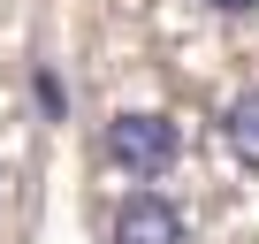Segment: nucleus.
Returning <instances> with one entry per match:
<instances>
[{
  "mask_svg": "<svg viewBox=\"0 0 259 244\" xmlns=\"http://www.w3.org/2000/svg\"><path fill=\"white\" fill-rule=\"evenodd\" d=\"M206 8H221V16H251L259 0H206Z\"/></svg>",
  "mask_w": 259,
  "mask_h": 244,
  "instance_id": "5",
  "label": "nucleus"
},
{
  "mask_svg": "<svg viewBox=\"0 0 259 244\" xmlns=\"http://www.w3.org/2000/svg\"><path fill=\"white\" fill-rule=\"evenodd\" d=\"M221 145H229L244 168H259V92H236V99L221 107Z\"/></svg>",
  "mask_w": 259,
  "mask_h": 244,
  "instance_id": "3",
  "label": "nucleus"
},
{
  "mask_svg": "<svg viewBox=\"0 0 259 244\" xmlns=\"http://www.w3.org/2000/svg\"><path fill=\"white\" fill-rule=\"evenodd\" d=\"M176 153H183V130H176L168 114H153V107H122L99 130V160L122 168V176H168Z\"/></svg>",
  "mask_w": 259,
  "mask_h": 244,
  "instance_id": "1",
  "label": "nucleus"
},
{
  "mask_svg": "<svg viewBox=\"0 0 259 244\" xmlns=\"http://www.w3.org/2000/svg\"><path fill=\"white\" fill-rule=\"evenodd\" d=\"M31 92L46 99V114H61V76H54V69H38V76H31Z\"/></svg>",
  "mask_w": 259,
  "mask_h": 244,
  "instance_id": "4",
  "label": "nucleus"
},
{
  "mask_svg": "<svg viewBox=\"0 0 259 244\" xmlns=\"http://www.w3.org/2000/svg\"><path fill=\"white\" fill-rule=\"evenodd\" d=\"M114 244H191V221L160 191H130L114 206Z\"/></svg>",
  "mask_w": 259,
  "mask_h": 244,
  "instance_id": "2",
  "label": "nucleus"
}]
</instances>
